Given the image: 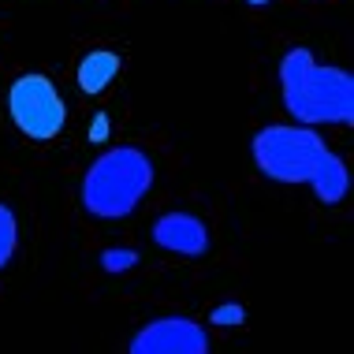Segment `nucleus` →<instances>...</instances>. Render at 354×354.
<instances>
[{
    "instance_id": "obj_1",
    "label": "nucleus",
    "mask_w": 354,
    "mask_h": 354,
    "mask_svg": "<svg viewBox=\"0 0 354 354\" xmlns=\"http://www.w3.org/2000/svg\"><path fill=\"white\" fill-rule=\"evenodd\" d=\"M283 109L302 127L321 123H351L354 120V79L343 68L313 64L310 49H287L280 60Z\"/></svg>"
},
{
    "instance_id": "obj_2",
    "label": "nucleus",
    "mask_w": 354,
    "mask_h": 354,
    "mask_svg": "<svg viewBox=\"0 0 354 354\" xmlns=\"http://www.w3.org/2000/svg\"><path fill=\"white\" fill-rule=\"evenodd\" d=\"M157 168L138 146L104 149L82 176V209L97 220L131 216L149 194Z\"/></svg>"
},
{
    "instance_id": "obj_3",
    "label": "nucleus",
    "mask_w": 354,
    "mask_h": 354,
    "mask_svg": "<svg viewBox=\"0 0 354 354\" xmlns=\"http://www.w3.org/2000/svg\"><path fill=\"white\" fill-rule=\"evenodd\" d=\"M324 149L328 146L321 142L317 131L302 127V123L299 127L276 123V127H261L254 135V165L272 183H310Z\"/></svg>"
},
{
    "instance_id": "obj_4",
    "label": "nucleus",
    "mask_w": 354,
    "mask_h": 354,
    "mask_svg": "<svg viewBox=\"0 0 354 354\" xmlns=\"http://www.w3.org/2000/svg\"><path fill=\"white\" fill-rule=\"evenodd\" d=\"M8 116L26 138L34 142H49L64 131L68 123V104H64L60 90L49 75L41 71H26L19 75L8 90Z\"/></svg>"
},
{
    "instance_id": "obj_5",
    "label": "nucleus",
    "mask_w": 354,
    "mask_h": 354,
    "mask_svg": "<svg viewBox=\"0 0 354 354\" xmlns=\"http://www.w3.org/2000/svg\"><path fill=\"white\" fill-rule=\"evenodd\" d=\"M135 354H205L209 336L198 321L190 317H157L146 328H138V336L131 339Z\"/></svg>"
},
{
    "instance_id": "obj_6",
    "label": "nucleus",
    "mask_w": 354,
    "mask_h": 354,
    "mask_svg": "<svg viewBox=\"0 0 354 354\" xmlns=\"http://www.w3.org/2000/svg\"><path fill=\"white\" fill-rule=\"evenodd\" d=\"M153 243L168 254H183V257H198L209 250V232L198 216L190 213H165L153 224Z\"/></svg>"
},
{
    "instance_id": "obj_7",
    "label": "nucleus",
    "mask_w": 354,
    "mask_h": 354,
    "mask_svg": "<svg viewBox=\"0 0 354 354\" xmlns=\"http://www.w3.org/2000/svg\"><path fill=\"white\" fill-rule=\"evenodd\" d=\"M120 53H112V49H93V53H86L82 56V64H79V90L86 93V97H97V93H104L112 86V79L120 75Z\"/></svg>"
},
{
    "instance_id": "obj_8",
    "label": "nucleus",
    "mask_w": 354,
    "mask_h": 354,
    "mask_svg": "<svg viewBox=\"0 0 354 354\" xmlns=\"http://www.w3.org/2000/svg\"><path fill=\"white\" fill-rule=\"evenodd\" d=\"M310 187H313V194H317L324 205L343 202V198H347V187H351V176H347L343 157H336V153L324 149L321 165H317V171H313V179H310Z\"/></svg>"
},
{
    "instance_id": "obj_9",
    "label": "nucleus",
    "mask_w": 354,
    "mask_h": 354,
    "mask_svg": "<svg viewBox=\"0 0 354 354\" xmlns=\"http://www.w3.org/2000/svg\"><path fill=\"white\" fill-rule=\"evenodd\" d=\"M15 246H19V220L12 209L0 202V269L15 257Z\"/></svg>"
},
{
    "instance_id": "obj_10",
    "label": "nucleus",
    "mask_w": 354,
    "mask_h": 354,
    "mask_svg": "<svg viewBox=\"0 0 354 354\" xmlns=\"http://www.w3.org/2000/svg\"><path fill=\"white\" fill-rule=\"evenodd\" d=\"M135 265H138V250H131V246H112V250L101 254V269L112 272V276L135 269Z\"/></svg>"
},
{
    "instance_id": "obj_11",
    "label": "nucleus",
    "mask_w": 354,
    "mask_h": 354,
    "mask_svg": "<svg viewBox=\"0 0 354 354\" xmlns=\"http://www.w3.org/2000/svg\"><path fill=\"white\" fill-rule=\"evenodd\" d=\"M209 324H213V328H235V324H246V306H239V302L216 306V310L209 313Z\"/></svg>"
},
{
    "instance_id": "obj_12",
    "label": "nucleus",
    "mask_w": 354,
    "mask_h": 354,
    "mask_svg": "<svg viewBox=\"0 0 354 354\" xmlns=\"http://www.w3.org/2000/svg\"><path fill=\"white\" fill-rule=\"evenodd\" d=\"M90 138H93V142H104V138H109V116H97V120H93Z\"/></svg>"
},
{
    "instance_id": "obj_13",
    "label": "nucleus",
    "mask_w": 354,
    "mask_h": 354,
    "mask_svg": "<svg viewBox=\"0 0 354 354\" xmlns=\"http://www.w3.org/2000/svg\"><path fill=\"white\" fill-rule=\"evenodd\" d=\"M246 4H254V8H261V4H272V0H246Z\"/></svg>"
}]
</instances>
